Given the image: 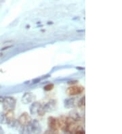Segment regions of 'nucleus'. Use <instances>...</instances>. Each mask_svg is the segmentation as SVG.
<instances>
[{"label":"nucleus","mask_w":122,"mask_h":134,"mask_svg":"<svg viewBox=\"0 0 122 134\" xmlns=\"http://www.w3.org/2000/svg\"><path fill=\"white\" fill-rule=\"evenodd\" d=\"M31 120H32L29 114L27 113H24L20 116L19 119H18V123L23 127H27L30 124Z\"/></svg>","instance_id":"obj_4"},{"label":"nucleus","mask_w":122,"mask_h":134,"mask_svg":"<svg viewBox=\"0 0 122 134\" xmlns=\"http://www.w3.org/2000/svg\"><path fill=\"white\" fill-rule=\"evenodd\" d=\"M44 134H54L52 131H47V132L45 133Z\"/></svg>","instance_id":"obj_14"},{"label":"nucleus","mask_w":122,"mask_h":134,"mask_svg":"<svg viewBox=\"0 0 122 134\" xmlns=\"http://www.w3.org/2000/svg\"><path fill=\"white\" fill-rule=\"evenodd\" d=\"M78 105H79V106H80V107L85 106V97H83V98L80 100V102H79V104H78Z\"/></svg>","instance_id":"obj_11"},{"label":"nucleus","mask_w":122,"mask_h":134,"mask_svg":"<svg viewBox=\"0 0 122 134\" xmlns=\"http://www.w3.org/2000/svg\"><path fill=\"white\" fill-rule=\"evenodd\" d=\"M77 103L76 102V100L75 98H69L64 101V107L69 109L73 108L77 105Z\"/></svg>","instance_id":"obj_9"},{"label":"nucleus","mask_w":122,"mask_h":134,"mask_svg":"<svg viewBox=\"0 0 122 134\" xmlns=\"http://www.w3.org/2000/svg\"><path fill=\"white\" fill-rule=\"evenodd\" d=\"M3 108L6 111H13L15 108L16 100L12 97H6L3 100Z\"/></svg>","instance_id":"obj_1"},{"label":"nucleus","mask_w":122,"mask_h":134,"mask_svg":"<svg viewBox=\"0 0 122 134\" xmlns=\"http://www.w3.org/2000/svg\"><path fill=\"white\" fill-rule=\"evenodd\" d=\"M0 134H5L4 129H3V128L1 126H0Z\"/></svg>","instance_id":"obj_13"},{"label":"nucleus","mask_w":122,"mask_h":134,"mask_svg":"<svg viewBox=\"0 0 122 134\" xmlns=\"http://www.w3.org/2000/svg\"><path fill=\"white\" fill-rule=\"evenodd\" d=\"M30 113L31 115H38L43 116L45 112L43 109V106L38 102H33L30 106Z\"/></svg>","instance_id":"obj_2"},{"label":"nucleus","mask_w":122,"mask_h":134,"mask_svg":"<svg viewBox=\"0 0 122 134\" xmlns=\"http://www.w3.org/2000/svg\"><path fill=\"white\" fill-rule=\"evenodd\" d=\"M28 126H29V130L31 131L33 133L39 134L41 132V127L40 123L36 119L31 120V122Z\"/></svg>","instance_id":"obj_3"},{"label":"nucleus","mask_w":122,"mask_h":134,"mask_svg":"<svg viewBox=\"0 0 122 134\" xmlns=\"http://www.w3.org/2000/svg\"><path fill=\"white\" fill-rule=\"evenodd\" d=\"M74 134H85V133L83 129H77Z\"/></svg>","instance_id":"obj_12"},{"label":"nucleus","mask_w":122,"mask_h":134,"mask_svg":"<svg viewBox=\"0 0 122 134\" xmlns=\"http://www.w3.org/2000/svg\"><path fill=\"white\" fill-rule=\"evenodd\" d=\"M10 134H12V133H10Z\"/></svg>","instance_id":"obj_15"},{"label":"nucleus","mask_w":122,"mask_h":134,"mask_svg":"<svg viewBox=\"0 0 122 134\" xmlns=\"http://www.w3.org/2000/svg\"><path fill=\"white\" fill-rule=\"evenodd\" d=\"M35 98V95L31 92H26L25 94L23 95V98H22V102L24 104H27L32 102L33 101H34V100Z\"/></svg>","instance_id":"obj_8"},{"label":"nucleus","mask_w":122,"mask_h":134,"mask_svg":"<svg viewBox=\"0 0 122 134\" xmlns=\"http://www.w3.org/2000/svg\"><path fill=\"white\" fill-rule=\"evenodd\" d=\"M48 126L52 131H58L59 129V125H58V119L54 118L53 117H50L48 118Z\"/></svg>","instance_id":"obj_6"},{"label":"nucleus","mask_w":122,"mask_h":134,"mask_svg":"<svg viewBox=\"0 0 122 134\" xmlns=\"http://www.w3.org/2000/svg\"><path fill=\"white\" fill-rule=\"evenodd\" d=\"M54 84L52 83H50V84H48V85H47V86H46L44 87V90L45 91H51L52 89H53V88H54Z\"/></svg>","instance_id":"obj_10"},{"label":"nucleus","mask_w":122,"mask_h":134,"mask_svg":"<svg viewBox=\"0 0 122 134\" xmlns=\"http://www.w3.org/2000/svg\"><path fill=\"white\" fill-rule=\"evenodd\" d=\"M83 88L81 86H71L66 89V93L69 95H78L83 91Z\"/></svg>","instance_id":"obj_5"},{"label":"nucleus","mask_w":122,"mask_h":134,"mask_svg":"<svg viewBox=\"0 0 122 134\" xmlns=\"http://www.w3.org/2000/svg\"><path fill=\"white\" fill-rule=\"evenodd\" d=\"M56 101L54 100H51L48 102H47L43 106V109L45 113H50V112H52L53 111H54L56 108Z\"/></svg>","instance_id":"obj_7"}]
</instances>
